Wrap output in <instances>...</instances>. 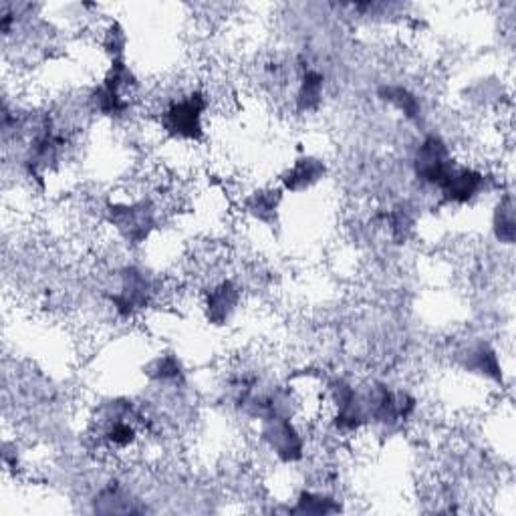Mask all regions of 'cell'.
Listing matches in <instances>:
<instances>
[{
	"label": "cell",
	"mask_w": 516,
	"mask_h": 516,
	"mask_svg": "<svg viewBox=\"0 0 516 516\" xmlns=\"http://www.w3.org/2000/svg\"><path fill=\"white\" fill-rule=\"evenodd\" d=\"M210 95L204 89H184L170 97L160 111L162 132L176 142H202L206 136V113Z\"/></svg>",
	"instance_id": "1"
},
{
	"label": "cell",
	"mask_w": 516,
	"mask_h": 516,
	"mask_svg": "<svg viewBox=\"0 0 516 516\" xmlns=\"http://www.w3.org/2000/svg\"><path fill=\"white\" fill-rule=\"evenodd\" d=\"M103 214L105 222L129 246L144 244L160 224V206L150 196L129 202H107Z\"/></svg>",
	"instance_id": "2"
},
{
	"label": "cell",
	"mask_w": 516,
	"mask_h": 516,
	"mask_svg": "<svg viewBox=\"0 0 516 516\" xmlns=\"http://www.w3.org/2000/svg\"><path fill=\"white\" fill-rule=\"evenodd\" d=\"M261 422L258 440L283 464H297L305 458L307 436L293 416H267Z\"/></svg>",
	"instance_id": "3"
},
{
	"label": "cell",
	"mask_w": 516,
	"mask_h": 516,
	"mask_svg": "<svg viewBox=\"0 0 516 516\" xmlns=\"http://www.w3.org/2000/svg\"><path fill=\"white\" fill-rule=\"evenodd\" d=\"M458 162L454 160L452 146L438 134H428L416 148L412 168L420 184L438 188L446 176L452 172V168Z\"/></svg>",
	"instance_id": "4"
},
{
	"label": "cell",
	"mask_w": 516,
	"mask_h": 516,
	"mask_svg": "<svg viewBox=\"0 0 516 516\" xmlns=\"http://www.w3.org/2000/svg\"><path fill=\"white\" fill-rule=\"evenodd\" d=\"M242 305V289L232 279H220L202 293V311L210 325L224 327Z\"/></svg>",
	"instance_id": "5"
},
{
	"label": "cell",
	"mask_w": 516,
	"mask_h": 516,
	"mask_svg": "<svg viewBox=\"0 0 516 516\" xmlns=\"http://www.w3.org/2000/svg\"><path fill=\"white\" fill-rule=\"evenodd\" d=\"M488 188V176L474 166L456 164L446 180L438 186L442 198L450 204L464 206L480 198Z\"/></svg>",
	"instance_id": "6"
},
{
	"label": "cell",
	"mask_w": 516,
	"mask_h": 516,
	"mask_svg": "<svg viewBox=\"0 0 516 516\" xmlns=\"http://www.w3.org/2000/svg\"><path fill=\"white\" fill-rule=\"evenodd\" d=\"M327 176V164L325 160L313 156V154H305L299 156L281 176L283 182V190L285 192H307L313 186H317L321 180H325Z\"/></svg>",
	"instance_id": "7"
},
{
	"label": "cell",
	"mask_w": 516,
	"mask_h": 516,
	"mask_svg": "<svg viewBox=\"0 0 516 516\" xmlns=\"http://www.w3.org/2000/svg\"><path fill=\"white\" fill-rule=\"evenodd\" d=\"M458 359H460V365L468 373H476L486 379H494V381L502 383V365H500L496 349L490 343L478 341V343L466 347L458 355Z\"/></svg>",
	"instance_id": "8"
},
{
	"label": "cell",
	"mask_w": 516,
	"mask_h": 516,
	"mask_svg": "<svg viewBox=\"0 0 516 516\" xmlns=\"http://www.w3.org/2000/svg\"><path fill=\"white\" fill-rule=\"evenodd\" d=\"M283 188H261L254 190L242 200L244 212L265 226H275L283 200Z\"/></svg>",
	"instance_id": "9"
},
{
	"label": "cell",
	"mask_w": 516,
	"mask_h": 516,
	"mask_svg": "<svg viewBox=\"0 0 516 516\" xmlns=\"http://www.w3.org/2000/svg\"><path fill=\"white\" fill-rule=\"evenodd\" d=\"M379 99L390 103L392 107H396L408 121L412 123H422L424 121V105L422 99L416 91H412L406 85L400 83H390V85H381L377 91Z\"/></svg>",
	"instance_id": "10"
},
{
	"label": "cell",
	"mask_w": 516,
	"mask_h": 516,
	"mask_svg": "<svg viewBox=\"0 0 516 516\" xmlns=\"http://www.w3.org/2000/svg\"><path fill=\"white\" fill-rule=\"evenodd\" d=\"M325 91V75L309 65H303L299 73V85L295 93V107L299 113L315 111L323 101Z\"/></svg>",
	"instance_id": "11"
},
{
	"label": "cell",
	"mask_w": 516,
	"mask_h": 516,
	"mask_svg": "<svg viewBox=\"0 0 516 516\" xmlns=\"http://www.w3.org/2000/svg\"><path fill=\"white\" fill-rule=\"evenodd\" d=\"M295 514H331L339 512L341 504L339 500L329 494L327 490H301L295 498V506L289 508Z\"/></svg>",
	"instance_id": "12"
},
{
	"label": "cell",
	"mask_w": 516,
	"mask_h": 516,
	"mask_svg": "<svg viewBox=\"0 0 516 516\" xmlns=\"http://www.w3.org/2000/svg\"><path fill=\"white\" fill-rule=\"evenodd\" d=\"M492 232H494L496 240L502 242V244H512L514 242L516 226H514V204H512L510 194H504L494 208Z\"/></svg>",
	"instance_id": "13"
},
{
	"label": "cell",
	"mask_w": 516,
	"mask_h": 516,
	"mask_svg": "<svg viewBox=\"0 0 516 516\" xmlns=\"http://www.w3.org/2000/svg\"><path fill=\"white\" fill-rule=\"evenodd\" d=\"M144 373H148V377L158 383H180L184 379V367L180 359L172 353L158 355L156 359H152Z\"/></svg>",
	"instance_id": "14"
}]
</instances>
